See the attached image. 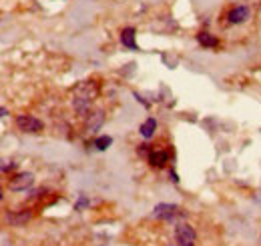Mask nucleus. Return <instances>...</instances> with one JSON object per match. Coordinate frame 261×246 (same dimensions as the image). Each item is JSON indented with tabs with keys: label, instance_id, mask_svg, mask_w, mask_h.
I'll use <instances>...</instances> for the list:
<instances>
[{
	"label": "nucleus",
	"instance_id": "1",
	"mask_svg": "<svg viewBox=\"0 0 261 246\" xmlns=\"http://www.w3.org/2000/svg\"><path fill=\"white\" fill-rule=\"evenodd\" d=\"M99 94V84L93 80H85L74 88L72 94V108L81 114H87V110L91 108V102L97 99Z\"/></svg>",
	"mask_w": 261,
	"mask_h": 246
},
{
	"label": "nucleus",
	"instance_id": "2",
	"mask_svg": "<svg viewBox=\"0 0 261 246\" xmlns=\"http://www.w3.org/2000/svg\"><path fill=\"white\" fill-rule=\"evenodd\" d=\"M175 238H177L179 246H195L197 242V234H195L193 226L187 222H179L175 226Z\"/></svg>",
	"mask_w": 261,
	"mask_h": 246
},
{
	"label": "nucleus",
	"instance_id": "3",
	"mask_svg": "<svg viewBox=\"0 0 261 246\" xmlns=\"http://www.w3.org/2000/svg\"><path fill=\"white\" fill-rule=\"evenodd\" d=\"M16 126H18V130H22V132H28V134L43 132V128H45V124H43L39 118L30 116V114H20V116L16 118Z\"/></svg>",
	"mask_w": 261,
	"mask_h": 246
},
{
	"label": "nucleus",
	"instance_id": "4",
	"mask_svg": "<svg viewBox=\"0 0 261 246\" xmlns=\"http://www.w3.org/2000/svg\"><path fill=\"white\" fill-rule=\"evenodd\" d=\"M153 216L159 220H175L177 216H183V212L175 204H157L153 208Z\"/></svg>",
	"mask_w": 261,
	"mask_h": 246
},
{
	"label": "nucleus",
	"instance_id": "5",
	"mask_svg": "<svg viewBox=\"0 0 261 246\" xmlns=\"http://www.w3.org/2000/svg\"><path fill=\"white\" fill-rule=\"evenodd\" d=\"M32 184H34V176L30 172H20V174H16V176L10 178V190H14V192L26 190Z\"/></svg>",
	"mask_w": 261,
	"mask_h": 246
},
{
	"label": "nucleus",
	"instance_id": "6",
	"mask_svg": "<svg viewBox=\"0 0 261 246\" xmlns=\"http://www.w3.org/2000/svg\"><path fill=\"white\" fill-rule=\"evenodd\" d=\"M247 18H249V8L247 6H235L227 14V22L229 24H243Z\"/></svg>",
	"mask_w": 261,
	"mask_h": 246
},
{
	"label": "nucleus",
	"instance_id": "7",
	"mask_svg": "<svg viewBox=\"0 0 261 246\" xmlns=\"http://www.w3.org/2000/svg\"><path fill=\"white\" fill-rule=\"evenodd\" d=\"M104 122V112L103 110H97V112H93L89 118H87V124H85V132L87 134H95L101 126H103Z\"/></svg>",
	"mask_w": 261,
	"mask_h": 246
},
{
	"label": "nucleus",
	"instance_id": "8",
	"mask_svg": "<svg viewBox=\"0 0 261 246\" xmlns=\"http://www.w3.org/2000/svg\"><path fill=\"white\" fill-rule=\"evenodd\" d=\"M149 164L151 166H155V168H163V166H167V162H169V152L167 150H149Z\"/></svg>",
	"mask_w": 261,
	"mask_h": 246
},
{
	"label": "nucleus",
	"instance_id": "9",
	"mask_svg": "<svg viewBox=\"0 0 261 246\" xmlns=\"http://www.w3.org/2000/svg\"><path fill=\"white\" fill-rule=\"evenodd\" d=\"M121 44L129 50H139L137 42H135V28L133 26L123 28V32H121Z\"/></svg>",
	"mask_w": 261,
	"mask_h": 246
},
{
	"label": "nucleus",
	"instance_id": "10",
	"mask_svg": "<svg viewBox=\"0 0 261 246\" xmlns=\"http://www.w3.org/2000/svg\"><path fill=\"white\" fill-rule=\"evenodd\" d=\"M30 212L28 210H22V212H12V214H8V222L12 224V226H24L28 220H30Z\"/></svg>",
	"mask_w": 261,
	"mask_h": 246
},
{
	"label": "nucleus",
	"instance_id": "11",
	"mask_svg": "<svg viewBox=\"0 0 261 246\" xmlns=\"http://www.w3.org/2000/svg\"><path fill=\"white\" fill-rule=\"evenodd\" d=\"M155 130H157V120L151 116V118H147L143 124H141V128H139V132H141V136L143 138H153L155 136Z\"/></svg>",
	"mask_w": 261,
	"mask_h": 246
},
{
	"label": "nucleus",
	"instance_id": "12",
	"mask_svg": "<svg viewBox=\"0 0 261 246\" xmlns=\"http://www.w3.org/2000/svg\"><path fill=\"white\" fill-rule=\"evenodd\" d=\"M197 40H199V44L203 48H217L219 46V40L213 34H209V32H199L197 34Z\"/></svg>",
	"mask_w": 261,
	"mask_h": 246
},
{
	"label": "nucleus",
	"instance_id": "13",
	"mask_svg": "<svg viewBox=\"0 0 261 246\" xmlns=\"http://www.w3.org/2000/svg\"><path fill=\"white\" fill-rule=\"evenodd\" d=\"M110 144H113V138H110V136H99V138L95 140V146H97V150H106Z\"/></svg>",
	"mask_w": 261,
	"mask_h": 246
},
{
	"label": "nucleus",
	"instance_id": "14",
	"mask_svg": "<svg viewBox=\"0 0 261 246\" xmlns=\"http://www.w3.org/2000/svg\"><path fill=\"white\" fill-rule=\"evenodd\" d=\"M87 204H89L87 196H81V198H79V202H77V206H74V208H77V210H81V208H85Z\"/></svg>",
	"mask_w": 261,
	"mask_h": 246
},
{
	"label": "nucleus",
	"instance_id": "15",
	"mask_svg": "<svg viewBox=\"0 0 261 246\" xmlns=\"http://www.w3.org/2000/svg\"><path fill=\"white\" fill-rule=\"evenodd\" d=\"M169 176H171V180H173V182H179V178H177V174H175V172H173V170H171V172H169Z\"/></svg>",
	"mask_w": 261,
	"mask_h": 246
}]
</instances>
